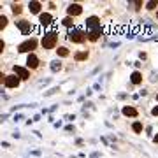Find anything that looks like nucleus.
<instances>
[{"label":"nucleus","instance_id":"12","mask_svg":"<svg viewBox=\"0 0 158 158\" xmlns=\"http://www.w3.org/2000/svg\"><path fill=\"white\" fill-rule=\"evenodd\" d=\"M141 81H142V76H141L139 72H134V74H132V83H134V85H139Z\"/></svg>","mask_w":158,"mask_h":158},{"label":"nucleus","instance_id":"19","mask_svg":"<svg viewBox=\"0 0 158 158\" xmlns=\"http://www.w3.org/2000/svg\"><path fill=\"white\" fill-rule=\"evenodd\" d=\"M12 12H14V14H19V12H21V7L19 6H12Z\"/></svg>","mask_w":158,"mask_h":158},{"label":"nucleus","instance_id":"3","mask_svg":"<svg viewBox=\"0 0 158 158\" xmlns=\"http://www.w3.org/2000/svg\"><path fill=\"white\" fill-rule=\"evenodd\" d=\"M35 46H37V40H35V39L25 40L23 44H19V48H18V51H19V53H27V51H32V49H35Z\"/></svg>","mask_w":158,"mask_h":158},{"label":"nucleus","instance_id":"23","mask_svg":"<svg viewBox=\"0 0 158 158\" xmlns=\"http://www.w3.org/2000/svg\"><path fill=\"white\" fill-rule=\"evenodd\" d=\"M155 142H158V134H156V135H155Z\"/></svg>","mask_w":158,"mask_h":158},{"label":"nucleus","instance_id":"9","mask_svg":"<svg viewBox=\"0 0 158 158\" xmlns=\"http://www.w3.org/2000/svg\"><path fill=\"white\" fill-rule=\"evenodd\" d=\"M37 63H39L37 56H35L34 53H30V55H28V58H27V65H28L30 69H35V67H37Z\"/></svg>","mask_w":158,"mask_h":158},{"label":"nucleus","instance_id":"2","mask_svg":"<svg viewBox=\"0 0 158 158\" xmlns=\"http://www.w3.org/2000/svg\"><path fill=\"white\" fill-rule=\"evenodd\" d=\"M56 40H58V35L56 34H46L44 35V39H42V46H44V49H53L55 48V44H56Z\"/></svg>","mask_w":158,"mask_h":158},{"label":"nucleus","instance_id":"4","mask_svg":"<svg viewBox=\"0 0 158 158\" xmlns=\"http://www.w3.org/2000/svg\"><path fill=\"white\" fill-rule=\"evenodd\" d=\"M69 39L72 40V42H83V40L86 39V35L83 34L81 30L74 28V30H70V35H69Z\"/></svg>","mask_w":158,"mask_h":158},{"label":"nucleus","instance_id":"24","mask_svg":"<svg viewBox=\"0 0 158 158\" xmlns=\"http://www.w3.org/2000/svg\"><path fill=\"white\" fill-rule=\"evenodd\" d=\"M156 100H158V95H156Z\"/></svg>","mask_w":158,"mask_h":158},{"label":"nucleus","instance_id":"14","mask_svg":"<svg viewBox=\"0 0 158 158\" xmlns=\"http://www.w3.org/2000/svg\"><path fill=\"white\" fill-rule=\"evenodd\" d=\"M51 69H53V70H60V69H62V63H60V62L56 60V62L51 63Z\"/></svg>","mask_w":158,"mask_h":158},{"label":"nucleus","instance_id":"25","mask_svg":"<svg viewBox=\"0 0 158 158\" xmlns=\"http://www.w3.org/2000/svg\"><path fill=\"white\" fill-rule=\"evenodd\" d=\"M156 18H158V12H156Z\"/></svg>","mask_w":158,"mask_h":158},{"label":"nucleus","instance_id":"6","mask_svg":"<svg viewBox=\"0 0 158 158\" xmlns=\"http://www.w3.org/2000/svg\"><path fill=\"white\" fill-rule=\"evenodd\" d=\"M18 28L21 30V34L23 35H27V34H30L32 32V25H30V21H18Z\"/></svg>","mask_w":158,"mask_h":158},{"label":"nucleus","instance_id":"1","mask_svg":"<svg viewBox=\"0 0 158 158\" xmlns=\"http://www.w3.org/2000/svg\"><path fill=\"white\" fill-rule=\"evenodd\" d=\"M86 28H88V37H90V40H97L100 37L102 27H100L98 18H95V16L88 18V19H86Z\"/></svg>","mask_w":158,"mask_h":158},{"label":"nucleus","instance_id":"17","mask_svg":"<svg viewBox=\"0 0 158 158\" xmlns=\"http://www.w3.org/2000/svg\"><path fill=\"white\" fill-rule=\"evenodd\" d=\"M134 132H137V134H139V132H142V125L139 123V121H137V123H134Z\"/></svg>","mask_w":158,"mask_h":158},{"label":"nucleus","instance_id":"16","mask_svg":"<svg viewBox=\"0 0 158 158\" xmlns=\"http://www.w3.org/2000/svg\"><path fill=\"white\" fill-rule=\"evenodd\" d=\"M58 55H60V56H67L69 49H67V48H60V49H58Z\"/></svg>","mask_w":158,"mask_h":158},{"label":"nucleus","instance_id":"8","mask_svg":"<svg viewBox=\"0 0 158 158\" xmlns=\"http://www.w3.org/2000/svg\"><path fill=\"white\" fill-rule=\"evenodd\" d=\"M14 74H18V76H19V77L21 79H28V76H30V72L28 70H27V69H23V67H14Z\"/></svg>","mask_w":158,"mask_h":158},{"label":"nucleus","instance_id":"21","mask_svg":"<svg viewBox=\"0 0 158 158\" xmlns=\"http://www.w3.org/2000/svg\"><path fill=\"white\" fill-rule=\"evenodd\" d=\"M156 4H158V2H148V9H155Z\"/></svg>","mask_w":158,"mask_h":158},{"label":"nucleus","instance_id":"10","mask_svg":"<svg viewBox=\"0 0 158 158\" xmlns=\"http://www.w3.org/2000/svg\"><path fill=\"white\" fill-rule=\"evenodd\" d=\"M40 23H42V25H49L51 23V14L42 12V14H40Z\"/></svg>","mask_w":158,"mask_h":158},{"label":"nucleus","instance_id":"11","mask_svg":"<svg viewBox=\"0 0 158 158\" xmlns=\"http://www.w3.org/2000/svg\"><path fill=\"white\" fill-rule=\"evenodd\" d=\"M123 114L125 116H137V111L134 107H128L127 106V107H123Z\"/></svg>","mask_w":158,"mask_h":158},{"label":"nucleus","instance_id":"18","mask_svg":"<svg viewBox=\"0 0 158 158\" xmlns=\"http://www.w3.org/2000/svg\"><path fill=\"white\" fill-rule=\"evenodd\" d=\"M6 25H7V18H6V16H2V18H0V27L4 28Z\"/></svg>","mask_w":158,"mask_h":158},{"label":"nucleus","instance_id":"7","mask_svg":"<svg viewBox=\"0 0 158 158\" xmlns=\"http://www.w3.org/2000/svg\"><path fill=\"white\" fill-rule=\"evenodd\" d=\"M67 12L70 16H79V14L83 12V9H81V6H77V4H72V6H69Z\"/></svg>","mask_w":158,"mask_h":158},{"label":"nucleus","instance_id":"20","mask_svg":"<svg viewBox=\"0 0 158 158\" xmlns=\"http://www.w3.org/2000/svg\"><path fill=\"white\" fill-rule=\"evenodd\" d=\"M83 58H86V53H77L76 55V60H83Z\"/></svg>","mask_w":158,"mask_h":158},{"label":"nucleus","instance_id":"13","mask_svg":"<svg viewBox=\"0 0 158 158\" xmlns=\"http://www.w3.org/2000/svg\"><path fill=\"white\" fill-rule=\"evenodd\" d=\"M30 11H32V12H39L40 11V4H39V2H30Z\"/></svg>","mask_w":158,"mask_h":158},{"label":"nucleus","instance_id":"15","mask_svg":"<svg viewBox=\"0 0 158 158\" xmlns=\"http://www.w3.org/2000/svg\"><path fill=\"white\" fill-rule=\"evenodd\" d=\"M63 25H65V27H74L72 18H65V19H63Z\"/></svg>","mask_w":158,"mask_h":158},{"label":"nucleus","instance_id":"5","mask_svg":"<svg viewBox=\"0 0 158 158\" xmlns=\"http://www.w3.org/2000/svg\"><path fill=\"white\" fill-rule=\"evenodd\" d=\"M4 83H6L7 88H16V86L19 85V79H18L16 76H6V77H4Z\"/></svg>","mask_w":158,"mask_h":158},{"label":"nucleus","instance_id":"22","mask_svg":"<svg viewBox=\"0 0 158 158\" xmlns=\"http://www.w3.org/2000/svg\"><path fill=\"white\" fill-rule=\"evenodd\" d=\"M156 114H158V106H156L155 109H153V116H156Z\"/></svg>","mask_w":158,"mask_h":158}]
</instances>
